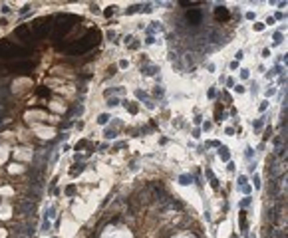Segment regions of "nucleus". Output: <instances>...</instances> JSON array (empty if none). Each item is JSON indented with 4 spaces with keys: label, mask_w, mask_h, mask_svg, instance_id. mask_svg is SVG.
Wrapping results in <instances>:
<instances>
[{
    "label": "nucleus",
    "mask_w": 288,
    "mask_h": 238,
    "mask_svg": "<svg viewBox=\"0 0 288 238\" xmlns=\"http://www.w3.org/2000/svg\"><path fill=\"white\" fill-rule=\"evenodd\" d=\"M98 42H100V32H98V30H89L78 44H74L70 48V54H86V52H89Z\"/></svg>",
    "instance_id": "1"
},
{
    "label": "nucleus",
    "mask_w": 288,
    "mask_h": 238,
    "mask_svg": "<svg viewBox=\"0 0 288 238\" xmlns=\"http://www.w3.org/2000/svg\"><path fill=\"white\" fill-rule=\"evenodd\" d=\"M24 56H30V50L24 48V46H14L8 40H2L0 42V58L8 60V58H24Z\"/></svg>",
    "instance_id": "2"
},
{
    "label": "nucleus",
    "mask_w": 288,
    "mask_h": 238,
    "mask_svg": "<svg viewBox=\"0 0 288 238\" xmlns=\"http://www.w3.org/2000/svg\"><path fill=\"white\" fill-rule=\"evenodd\" d=\"M76 22V18L74 16H60L54 24H52V30H54V40H60L62 36H66L70 30H72V26Z\"/></svg>",
    "instance_id": "3"
},
{
    "label": "nucleus",
    "mask_w": 288,
    "mask_h": 238,
    "mask_svg": "<svg viewBox=\"0 0 288 238\" xmlns=\"http://www.w3.org/2000/svg\"><path fill=\"white\" fill-rule=\"evenodd\" d=\"M52 24H54L52 18H38V20H34L28 28H30L32 36H36V38H44V36H48L50 32H52Z\"/></svg>",
    "instance_id": "4"
},
{
    "label": "nucleus",
    "mask_w": 288,
    "mask_h": 238,
    "mask_svg": "<svg viewBox=\"0 0 288 238\" xmlns=\"http://www.w3.org/2000/svg\"><path fill=\"white\" fill-rule=\"evenodd\" d=\"M34 64L32 62H16V64H10L8 69L10 71H18V74H26V71H32Z\"/></svg>",
    "instance_id": "5"
},
{
    "label": "nucleus",
    "mask_w": 288,
    "mask_h": 238,
    "mask_svg": "<svg viewBox=\"0 0 288 238\" xmlns=\"http://www.w3.org/2000/svg\"><path fill=\"white\" fill-rule=\"evenodd\" d=\"M14 34L20 36L22 40H26V42H28V40H32V32H30V28H28V26H20V28H16V32H14Z\"/></svg>",
    "instance_id": "6"
},
{
    "label": "nucleus",
    "mask_w": 288,
    "mask_h": 238,
    "mask_svg": "<svg viewBox=\"0 0 288 238\" xmlns=\"http://www.w3.org/2000/svg\"><path fill=\"white\" fill-rule=\"evenodd\" d=\"M201 12L199 10H191V12H187V20H189V24H193V26H197V24H201Z\"/></svg>",
    "instance_id": "7"
},
{
    "label": "nucleus",
    "mask_w": 288,
    "mask_h": 238,
    "mask_svg": "<svg viewBox=\"0 0 288 238\" xmlns=\"http://www.w3.org/2000/svg\"><path fill=\"white\" fill-rule=\"evenodd\" d=\"M215 16H217V20H227V18H229V10L222 8V6H219V8L215 10Z\"/></svg>",
    "instance_id": "8"
},
{
    "label": "nucleus",
    "mask_w": 288,
    "mask_h": 238,
    "mask_svg": "<svg viewBox=\"0 0 288 238\" xmlns=\"http://www.w3.org/2000/svg\"><path fill=\"white\" fill-rule=\"evenodd\" d=\"M155 71H157V68H155V66H151V64H147V66L143 68V74H145V76H153Z\"/></svg>",
    "instance_id": "9"
},
{
    "label": "nucleus",
    "mask_w": 288,
    "mask_h": 238,
    "mask_svg": "<svg viewBox=\"0 0 288 238\" xmlns=\"http://www.w3.org/2000/svg\"><path fill=\"white\" fill-rule=\"evenodd\" d=\"M219 157H221L222 161H229V157H231V155H229V149L221 147V149H219Z\"/></svg>",
    "instance_id": "10"
},
{
    "label": "nucleus",
    "mask_w": 288,
    "mask_h": 238,
    "mask_svg": "<svg viewBox=\"0 0 288 238\" xmlns=\"http://www.w3.org/2000/svg\"><path fill=\"white\" fill-rule=\"evenodd\" d=\"M179 181H181V185H189V181H191V177H189V175H183V177H181Z\"/></svg>",
    "instance_id": "11"
},
{
    "label": "nucleus",
    "mask_w": 288,
    "mask_h": 238,
    "mask_svg": "<svg viewBox=\"0 0 288 238\" xmlns=\"http://www.w3.org/2000/svg\"><path fill=\"white\" fill-rule=\"evenodd\" d=\"M107 119H109V115H105V113H103V115H100V119H98V121H100V123L103 125V123H107Z\"/></svg>",
    "instance_id": "12"
},
{
    "label": "nucleus",
    "mask_w": 288,
    "mask_h": 238,
    "mask_svg": "<svg viewBox=\"0 0 288 238\" xmlns=\"http://www.w3.org/2000/svg\"><path fill=\"white\" fill-rule=\"evenodd\" d=\"M54 212H56V210H54V208H48V210H46V218H54Z\"/></svg>",
    "instance_id": "13"
},
{
    "label": "nucleus",
    "mask_w": 288,
    "mask_h": 238,
    "mask_svg": "<svg viewBox=\"0 0 288 238\" xmlns=\"http://www.w3.org/2000/svg\"><path fill=\"white\" fill-rule=\"evenodd\" d=\"M125 107H127L131 113H135V111H137V105H125Z\"/></svg>",
    "instance_id": "14"
},
{
    "label": "nucleus",
    "mask_w": 288,
    "mask_h": 238,
    "mask_svg": "<svg viewBox=\"0 0 288 238\" xmlns=\"http://www.w3.org/2000/svg\"><path fill=\"white\" fill-rule=\"evenodd\" d=\"M6 71H8V68H6L4 64H0V74H6Z\"/></svg>",
    "instance_id": "15"
},
{
    "label": "nucleus",
    "mask_w": 288,
    "mask_h": 238,
    "mask_svg": "<svg viewBox=\"0 0 288 238\" xmlns=\"http://www.w3.org/2000/svg\"><path fill=\"white\" fill-rule=\"evenodd\" d=\"M243 193H246V194L250 193V187H248V185H243Z\"/></svg>",
    "instance_id": "16"
},
{
    "label": "nucleus",
    "mask_w": 288,
    "mask_h": 238,
    "mask_svg": "<svg viewBox=\"0 0 288 238\" xmlns=\"http://www.w3.org/2000/svg\"><path fill=\"white\" fill-rule=\"evenodd\" d=\"M66 193H68V194H74V193H76V189H74V187H68Z\"/></svg>",
    "instance_id": "17"
},
{
    "label": "nucleus",
    "mask_w": 288,
    "mask_h": 238,
    "mask_svg": "<svg viewBox=\"0 0 288 238\" xmlns=\"http://www.w3.org/2000/svg\"><path fill=\"white\" fill-rule=\"evenodd\" d=\"M246 182V177H238V185H244Z\"/></svg>",
    "instance_id": "18"
}]
</instances>
